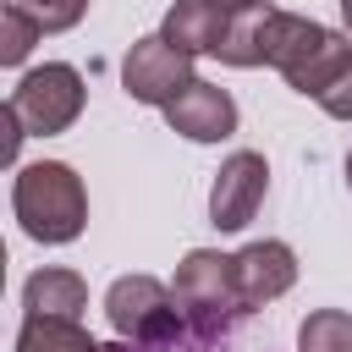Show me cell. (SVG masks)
<instances>
[{
	"label": "cell",
	"mask_w": 352,
	"mask_h": 352,
	"mask_svg": "<svg viewBox=\"0 0 352 352\" xmlns=\"http://www.w3.org/2000/svg\"><path fill=\"white\" fill-rule=\"evenodd\" d=\"M104 352H248V346L231 341V336H214V330H165V336H154V341L104 346Z\"/></svg>",
	"instance_id": "cell-1"
}]
</instances>
